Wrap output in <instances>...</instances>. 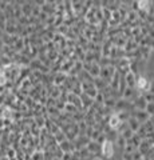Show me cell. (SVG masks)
Here are the masks:
<instances>
[{
	"mask_svg": "<svg viewBox=\"0 0 154 160\" xmlns=\"http://www.w3.org/2000/svg\"><path fill=\"white\" fill-rule=\"evenodd\" d=\"M138 85L143 88L145 85H146V80H145V79H140V83H138Z\"/></svg>",
	"mask_w": 154,
	"mask_h": 160,
	"instance_id": "7a4b0ae2",
	"label": "cell"
},
{
	"mask_svg": "<svg viewBox=\"0 0 154 160\" xmlns=\"http://www.w3.org/2000/svg\"><path fill=\"white\" fill-rule=\"evenodd\" d=\"M118 124H119V120L117 119V118H113L111 119V127H117Z\"/></svg>",
	"mask_w": 154,
	"mask_h": 160,
	"instance_id": "6da1fadb",
	"label": "cell"
}]
</instances>
